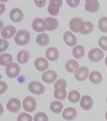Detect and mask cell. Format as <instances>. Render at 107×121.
<instances>
[{"instance_id":"cell-1","label":"cell","mask_w":107,"mask_h":121,"mask_svg":"<svg viewBox=\"0 0 107 121\" xmlns=\"http://www.w3.org/2000/svg\"><path fill=\"white\" fill-rule=\"evenodd\" d=\"M54 98L59 100L64 99L67 95V91L66 88L67 87V83L64 79L60 78L58 80L57 82L54 83Z\"/></svg>"},{"instance_id":"cell-2","label":"cell","mask_w":107,"mask_h":121,"mask_svg":"<svg viewBox=\"0 0 107 121\" xmlns=\"http://www.w3.org/2000/svg\"><path fill=\"white\" fill-rule=\"evenodd\" d=\"M31 40V34L27 30H21L14 37V41L17 45L24 46L27 45Z\"/></svg>"},{"instance_id":"cell-3","label":"cell","mask_w":107,"mask_h":121,"mask_svg":"<svg viewBox=\"0 0 107 121\" xmlns=\"http://www.w3.org/2000/svg\"><path fill=\"white\" fill-rule=\"evenodd\" d=\"M20 66L16 62H10L6 67V73L9 78H15L20 73Z\"/></svg>"},{"instance_id":"cell-4","label":"cell","mask_w":107,"mask_h":121,"mask_svg":"<svg viewBox=\"0 0 107 121\" xmlns=\"http://www.w3.org/2000/svg\"><path fill=\"white\" fill-rule=\"evenodd\" d=\"M28 88L31 93L37 95H42L45 91V88L43 85L36 81L31 82L28 85Z\"/></svg>"},{"instance_id":"cell-5","label":"cell","mask_w":107,"mask_h":121,"mask_svg":"<svg viewBox=\"0 0 107 121\" xmlns=\"http://www.w3.org/2000/svg\"><path fill=\"white\" fill-rule=\"evenodd\" d=\"M104 56L103 51L99 48H93L89 51L88 57L92 62H99Z\"/></svg>"},{"instance_id":"cell-6","label":"cell","mask_w":107,"mask_h":121,"mask_svg":"<svg viewBox=\"0 0 107 121\" xmlns=\"http://www.w3.org/2000/svg\"><path fill=\"white\" fill-rule=\"evenodd\" d=\"M62 4V0H51L48 6V11L49 14L52 16H56L59 13V8Z\"/></svg>"},{"instance_id":"cell-7","label":"cell","mask_w":107,"mask_h":121,"mask_svg":"<svg viewBox=\"0 0 107 121\" xmlns=\"http://www.w3.org/2000/svg\"><path fill=\"white\" fill-rule=\"evenodd\" d=\"M23 108L25 111L29 112H32L36 108V101L32 96H27L23 101Z\"/></svg>"},{"instance_id":"cell-8","label":"cell","mask_w":107,"mask_h":121,"mask_svg":"<svg viewBox=\"0 0 107 121\" xmlns=\"http://www.w3.org/2000/svg\"><path fill=\"white\" fill-rule=\"evenodd\" d=\"M32 28L37 32H42L46 30V24L45 20L42 18H37L34 19L32 24Z\"/></svg>"},{"instance_id":"cell-9","label":"cell","mask_w":107,"mask_h":121,"mask_svg":"<svg viewBox=\"0 0 107 121\" xmlns=\"http://www.w3.org/2000/svg\"><path fill=\"white\" fill-rule=\"evenodd\" d=\"M89 73V69L86 67H79L76 70L75 78L79 82H83L87 79Z\"/></svg>"},{"instance_id":"cell-10","label":"cell","mask_w":107,"mask_h":121,"mask_svg":"<svg viewBox=\"0 0 107 121\" xmlns=\"http://www.w3.org/2000/svg\"><path fill=\"white\" fill-rule=\"evenodd\" d=\"M83 20L80 17H75L72 19L69 23L70 29L74 32H80L84 25Z\"/></svg>"},{"instance_id":"cell-11","label":"cell","mask_w":107,"mask_h":121,"mask_svg":"<svg viewBox=\"0 0 107 121\" xmlns=\"http://www.w3.org/2000/svg\"><path fill=\"white\" fill-rule=\"evenodd\" d=\"M6 107L9 111L14 113L21 109V101L17 98H12L8 102Z\"/></svg>"},{"instance_id":"cell-12","label":"cell","mask_w":107,"mask_h":121,"mask_svg":"<svg viewBox=\"0 0 107 121\" xmlns=\"http://www.w3.org/2000/svg\"><path fill=\"white\" fill-rule=\"evenodd\" d=\"M10 19L13 22H19L24 19V14L21 9L15 8L10 12Z\"/></svg>"},{"instance_id":"cell-13","label":"cell","mask_w":107,"mask_h":121,"mask_svg":"<svg viewBox=\"0 0 107 121\" xmlns=\"http://www.w3.org/2000/svg\"><path fill=\"white\" fill-rule=\"evenodd\" d=\"M48 62L44 57H38L35 61V67L38 71L43 72L48 68Z\"/></svg>"},{"instance_id":"cell-14","label":"cell","mask_w":107,"mask_h":121,"mask_svg":"<svg viewBox=\"0 0 107 121\" xmlns=\"http://www.w3.org/2000/svg\"><path fill=\"white\" fill-rule=\"evenodd\" d=\"M85 8L89 13H96L100 8V4L97 0H86Z\"/></svg>"},{"instance_id":"cell-15","label":"cell","mask_w":107,"mask_h":121,"mask_svg":"<svg viewBox=\"0 0 107 121\" xmlns=\"http://www.w3.org/2000/svg\"><path fill=\"white\" fill-rule=\"evenodd\" d=\"M81 108L85 111H89L92 108L93 100L92 98L88 95H84L82 97L80 101Z\"/></svg>"},{"instance_id":"cell-16","label":"cell","mask_w":107,"mask_h":121,"mask_svg":"<svg viewBox=\"0 0 107 121\" xmlns=\"http://www.w3.org/2000/svg\"><path fill=\"white\" fill-rule=\"evenodd\" d=\"M63 39H64V42L67 46H74L77 43V38L75 37V35L72 34L69 31H67L63 35Z\"/></svg>"},{"instance_id":"cell-17","label":"cell","mask_w":107,"mask_h":121,"mask_svg":"<svg viewBox=\"0 0 107 121\" xmlns=\"http://www.w3.org/2000/svg\"><path fill=\"white\" fill-rule=\"evenodd\" d=\"M1 36L5 39H9L14 35L16 33V28L13 26H7L1 30Z\"/></svg>"},{"instance_id":"cell-18","label":"cell","mask_w":107,"mask_h":121,"mask_svg":"<svg viewBox=\"0 0 107 121\" xmlns=\"http://www.w3.org/2000/svg\"><path fill=\"white\" fill-rule=\"evenodd\" d=\"M62 117L67 121H72L77 117L76 110L73 108H67L62 112Z\"/></svg>"},{"instance_id":"cell-19","label":"cell","mask_w":107,"mask_h":121,"mask_svg":"<svg viewBox=\"0 0 107 121\" xmlns=\"http://www.w3.org/2000/svg\"><path fill=\"white\" fill-rule=\"evenodd\" d=\"M46 58L50 61H55L59 56V51L57 48L54 47H50L47 49L45 53Z\"/></svg>"},{"instance_id":"cell-20","label":"cell","mask_w":107,"mask_h":121,"mask_svg":"<svg viewBox=\"0 0 107 121\" xmlns=\"http://www.w3.org/2000/svg\"><path fill=\"white\" fill-rule=\"evenodd\" d=\"M57 78V73L53 70H48L43 73L42 79L46 83H52Z\"/></svg>"},{"instance_id":"cell-21","label":"cell","mask_w":107,"mask_h":121,"mask_svg":"<svg viewBox=\"0 0 107 121\" xmlns=\"http://www.w3.org/2000/svg\"><path fill=\"white\" fill-rule=\"evenodd\" d=\"M46 24V30L48 31H52L57 29L59 23L56 19L53 17H46L45 19Z\"/></svg>"},{"instance_id":"cell-22","label":"cell","mask_w":107,"mask_h":121,"mask_svg":"<svg viewBox=\"0 0 107 121\" xmlns=\"http://www.w3.org/2000/svg\"><path fill=\"white\" fill-rule=\"evenodd\" d=\"M30 54L26 50H21L19 51L17 56V60L20 64H24L27 63L29 60Z\"/></svg>"},{"instance_id":"cell-23","label":"cell","mask_w":107,"mask_h":121,"mask_svg":"<svg viewBox=\"0 0 107 121\" xmlns=\"http://www.w3.org/2000/svg\"><path fill=\"white\" fill-rule=\"evenodd\" d=\"M66 69L70 73L75 72L76 70L79 68V64L77 61L74 59H70L67 60L65 64Z\"/></svg>"},{"instance_id":"cell-24","label":"cell","mask_w":107,"mask_h":121,"mask_svg":"<svg viewBox=\"0 0 107 121\" xmlns=\"http://www.w3.org/2000/svg\"><path fill=\"white\" fill-rule=\"evenodd\" d=\"M36 42L38 45L42 46H45L50 42V37L46 34H40L36 38Z\"/></svg>"},{"instance_id":"cell-25","label":"cell","mask_w":107,"mask_h":121,"mask_svg":"<svg viewBox=\"0 0 107 121\" xmlns=\"http://www.w3.org/2000/svg\"><path fill=\"white\" fill-rule=\"evenodd\" d=\"M72 56L77 59H80L85 55V49L83 46L77 45L73 48L72 51Z\"/></svg>"},{"instance_id":"cell-26","label":"cell","mask_w":107,"mask_h":121,"mask_svg":"<svg viewBox=\"0 0 107 121\" xmlns=\"http://www.w3.org/2000/svg\"><path fill=\"white\" fill-rule=\"evenodd\" d=\"M89 80L92 83L94 84H98L102 81V76L98 71L94 70L90 74Z\"/></svg>"},{"instance_id":"cell-27","label":"cell","mask_w":107,"mask_h":121,"mask_svg":"<svg viewBox=\"0 0 107 121\" xmlns=\"http://www.w3.org/2000/svg\"><path fill=\"white\" fill-rule=\"evenodd\" d=\"M94 30V25L90 21H86L84 22V25L82 27L80 33L84 35L90 34Z\"/></svg>"},{"instance_id":"cell-28","label":"cell","mask_w":107,"mask_h":121,"mask_svg":"<svg viewBox=\"0 0 107 121\" xmlns=\"http://www.w3.org/2000/svg\"><path fill=\"white\" fill-rule=\"evenodd\" d=\"M62 108H63V105L62 103L59 101H54L50 104V109L51 111L55 114L60 113L62 111Z\"/></svg>"},{"instance_id":"cell-29","label":"cell","mask_w":107,"mask_h":121,"mask_svg":"<svg viewBox=\"0 0 107 121\" xmlns=\"http://www.w3.org/2000/svg\"><path fill=\"white\" fill-rule=\"evenodd\" d=\"M13 60V57L10 54L4 53L0 55V64L3 66H5L8 63Z\"/></svg>"},{"instance_id":"cell-30","label":"cell","mask_w":107,"mask_h":121,"mask_svg":"<svg viewBox=\"0 0 107 121\" xmlns=\"http://www.w3.org/2000/svg\"><path fill=\"white\" fill-rule=\"evenodd\" d=\"M80 97V93L77 91H71L68 94V99L72 103H77V101H79Z\"/></svg>"},{"instance_id":"cell-31","label":"cell","mask_w":107,"mask_h":121,"mask_svg":"<svg viewBox=\"0 0 107 121\" xmlns=\"http://www.w3.org/2000/svg\"><path fill=\"white\" fill-rule=\"evenodd\" d=\"M98 27L102 32H107V17H103L100 18L98 22Z\"/></svg>"},{"instance_id":"cell-32","label":"cell","mask_w":107,"mask_h":121,"mask_svg":"<svg viewBox=\"0 0 107 121\" xmlns=\"http://www.w3.org/2000/svg\"><path fill=\"white\" fill-rule=\"evenodd\" d=\"M34 121H48V117L46 114L38 112L35 115Z\"/></svg>"},{"instance_id":"cell-33","label":"cell","mask_w":107,"mask_h":121,"mask_svg":"<svg viewBox=\"0 0 107 121\" xmlns=\"http://www.w3.org/2000/svg\"><path fill=\"white\" fill-rule=\"evenodd\" d=\"M98 45L104 51H107V37L103 36L98 40Z\"/></svg>"},{"instance_id":"cell-34","label":"cell","mask_w":107,"mask_h":121,"mask_svg":"<svg viewBox=\"0 0 107 121\" xmlns=\"http://www.w3.org/2000/svg\"><path fill=\"white\" fill-rule=\"evenodd\" d=\"M18 121H32V117L30 114L24 112L18 116Z\"/></svg>"},{"instance_id":"cell-35","label":"cell","mask_w":107,"mask_h":121,"mask_svg":"<svg viewBox=\"0 0 107 121\" xmlns=\"http://www.w3.org/2000/svg\"><path fill=\"white\" fill-rule=\"evenodd\" d=\"M0 43H1V46H0V51L1 52H3L6 51L8 49V46H9V42L6 40H3L1 38L0 39Z\"/></svg>"},{"instance_id":"cell-36","label":"cell","mask_w":107,"mask_h":121,"mask_svg":"<svg viewBox=\"0 0 107 121\" xmlns=\"http://www.w3.org/2000/svg\"><path fill=\"white\" fill-rule=\"evenodd\" d=\"M66 3L71 8H76L79 4L80 1L79 0H67Z\"/></svg>"},{"instance_id":"cell-37","label":"cell","mask_w":107,"mask_h":121,"mask_svg":"<svg viewBox=\"0 0 107 121\" xmlns=\"http://www.w3.org/2000/svg\"><path fill=\"white\" fill-rule=\"evenodd\" d=\"M7 89H8V85L5 83L4 82H0V93H1V94L4 93L7 90Z\"/></svg>"},{"instance_id":"cell-38","label":"cell","mask_w":107,"mask_h":121,"mask_svg":"<svg viewBox=\"0 0 107 121\" xmlns=\"http://www.w3.org/2000/svg\"><path fill=\"white\" fill-rule=\"evenodd\" d=\"M34 2H35V5L39 8H42V7L44 6L46 4L45 0H35Z\"/></svg>"},{"instance_id":"cell-39","label":"cell","mask_w":107,"mask_h":121,"mask_svg":"<svg viewBox=\"0 0 107 121\" xmlns=\"http://www.w3.org/2000/svg\"><path fill=\"white\" fill-rule=\"evenodd\" d=\"M105 65H107V57H106L105 60Z\"/></svg>"},{"instance_id":"cell-40","label":"cell","mask_w":107,"mask_h":121,"mask_svg":"<svg viewBox=\"0 0 107 121\" xmlns=\"http://www.w3.org/2000/svg\"><path fill=\"white\" fill-rule=\"evenodd\" d=\"M105 118H106V119H107V112H106V114H105Z\"/></svg>"},{"instance_id":"cell-41","label":"cell","mask_w":107,"mask_h":121,"mask_svg":"<svg viewBox=\"0 0 107 121\" xmlns=\"http://www.w3.org/2000/svg\"></svg>"}]
</instances>
